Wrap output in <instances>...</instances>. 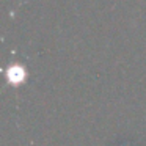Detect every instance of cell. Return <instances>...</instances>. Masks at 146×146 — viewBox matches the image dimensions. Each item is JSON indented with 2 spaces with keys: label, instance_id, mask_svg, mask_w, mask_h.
<instances>
[{
  "label": "cell",
  "instance_id": "6da1fadb",
  "mask_svg": "<svg viewBox=\"0 0 146 146\" xmlns=\"http://www.w3.org/2000/svg\"><path fill=\"white\" fill-rule=\"evenodd\" d=\"M10 80L11 83H19L21 80L24 79V71L21 69V68H11L10 69Z\"/></svg>",
  "mask_w": 146,
  "mask_h": 146
}]
</instances>
